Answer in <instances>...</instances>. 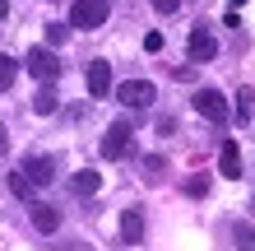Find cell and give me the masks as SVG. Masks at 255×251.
Instances as JSON below:
<instances>
[{
  "label": "cell",
  "instance_id": "obj_1",
  "mask_svg": "<svg viewBox=\"0 0 255 251\" xmlns=\"http://www.w3.org/2000/svg\"><path fill=\"white\" fill-rule=\"evenodd\" d=\"M130 154H134V126H130V121L107 126V135H102V158L121 163V158H130Z\"/></svg>",
  "mask_w": 255,
  "mask_h": 251
},
{
  "label": "cell",
  "instance_id": "obj_2",
  "mask_svg": "<svg viewBox=\"0 0 255 251\" xmlns=\"http://www.w3.org/2000/svg\"><path fill=\"white\" fill-rule=\"evenodd\" d=\"M107 14H112V0H74L70 23H74V28H84V33H93V28L107 23Z\"/></svg>",
  "mask_w": 255,
  "mask_h": 251
},
{
  "label": "cell",
  "instance_id": "obj_3",
  "mask_svg": "<svg viewBox=\"0 0 255 251\" xmlns=\"http://www.w3.org/2000/svg\"><path fill=\"white\" fill-rule=\"evenodd\" d=\"M23 65H28V75H33L37 84L61 79V61H56V51H51V47H33V51L23 56Z\"/></svg>",
  "mask_w": 255,
  "mask_h": 251
},
{
  "label": "cell",
  "instance_id": "obj_4",
  "mask_svg": "<svg viewBox=\"0 0 255 251\" xmlns=\"http://www.w3.org/2000/svg\"><path fill=\"white\" fill-rule=\"evenodd\" d=\"M190 107L200 112L204 121H214V126L228 121V98H223L218 88H195V93H190Z\"/></svg>",
  "mask_w": 255,
  "mask_h": 251
},
{
  "label": "cell",
  "instance_id": "obj_5",
  "mask_svg": "<svg viewBox=\"0 0 255 251\" xmlns=\"http://www.w3.org/2000/svg\"><path fill=\"white\" fill-rule=\"evenodd\" d=\"M153 98H158V88L148 84V79H126V84H116V102L121 107H153Z\"/></svg>",
  "mask_w": 255,
  "mask_h": 251
},
{
  "label": "cell",
  "instance_id": "obj_6",
  "mask_svg": "<svg viewBox=\"0 0 255 251\" xmlns=\"http://www.w3.org/2000/svg\"><path fill=\"white\" fill-rule=\"evenodd\" d=\"M218 56V37L209 33V28H195V33L186 37V61L190 65H209Z\"/></svg>",
  "mask_w": 255,
  "mask_h": 251
},
{
  "label": "cell",
  "instance_id": "obj_7",
  "mask_svg": "<svg viewBox=\"0 0 255 251\" xmlns=\"http://www.w3.org/2000/svg\"><path fill=\"white\" fill-rule=\"evenodd\" d=\"M23 177H28L33 186H51V182H56V158H51V154H28V158H23Z\"/></svg>",
  "mask_w": 255,
  "mask_h": 251
},
{
  "label": "cell",
  "instance_id": "obj_8",
  "mask_svg": "<svg viewBox=\"0 0 255 251\" xmlns=\"http://www.w3.org/2000/svg\"><path fill=\"white\" fill-rule=\"evenodd\" d=\"M28 224H33L37 233H56V228H61V210L47 205V200H33V205H28Z\"/></svg>",
  "mask_w": 255,
  "mask_h": 251
},
{
  "label": "cell",
  "instance_id": "obj_9",
  "mask_svg": "<svg viewBox=\"0 0 255 251\" xmlns=\"http://www.w3.org/2000/svg\"><path fill=\"white\" fill-rule=\"evenodd\" d=\"M84 79H88V93L93 98H107L112 93V61H88Z\"/></svg>",
  "mask_w": 255,
  "mask_h": 251
},
{
  "label": "cell",
  "instance_id": "obj_10",
  "mask_svg": "<svg viewBox=\"0 0 255 251\" xmlns=\"http://www.w3.org/2000/svg\"><path fill=\"white\" fill-rule=\"evenodd\" d=\"M121 238H126L130 247L144 242V210H139V205H130V210L121 214Z\"/></svg>",
  "mask_w": 255,
  "mask_h": 251
},
{
  "label": "cell",
  "instance_id": "obj_11",
  "mask_svg": "<svg viewBox=\"0 0 255 251\" xmlns=\"http://www.w3.org/2000/svg\"><path fill=\"white\" fill-rule=\"evenodd\" d=\"M218 172L228 177V182H237V177H242V149H237V140H228L218 149Z\"/></svg>",
  "mask_w": 255,
  "mask_h": 251
},
{
  "label": "cell",
  "instance_id": "obj_12",
  "mask_svg": "<svg viewBox=\"0 0 255 251\" xmlns=\"http://www.w3.org/2000/svg\"><path fill=\"white\" fill-rule=\"evenodd\" d=\"M70 191H74V196H98V191H102V172L79 168V172L70 177Z\"/></svg>",
  "mask_w": 255,
  "mask_h": 251
},
{
  "label": "cell",
  "instance_id": "obj_13",
  "mask_svg": "<svg viewBox=\"0 0 255 251\" xmlns=\"http://www.w3.org/2000/svg\"><path fill=\"white\" fill-rule=\"evenodd\" d=\"M56 107H61V98H56V88H51V84H42L37 93H33V112H37V116H51Z\"/></svg>",
  "mask_w": 255,
  "mask_h": 251
},
{
  "label": "cell",
  "instance_id": "obj_14",
  "mask_svg": "<svg viewBox=\"0 0 255 251\" xmlns=\"http://www.w3.org/2000/svg\"><path fill=\"white\" fill-rule=\"evenodd\" d=\"M162 172H167V158H162V154H148L144 163H139V177H144L148 186H158V182H162Z\"/></svg>",
  "mask_w": 255,
  "mask_h": 251
},
{
  "label": "cell",
  "instance_id": "obj_15",
  "mask_svg": "<svg viewBox=\"0 0 255 251\" xmlns=\"http://www.w3.org/2000/svg\"><path fill=\"white\" fill-rule=\"evenodd\" d=\"M232 116H237V121H251V116H255V88H237Z\"/></svg>",
  "mask_w": 255,
  "mask_h": 251
},
{
  "label": "cell",
  "instance_id": "obj_16",
  "mask_svg": "<svg viewBox=\"0 0 255 251\" xmlns=\"http://www.w3.org/2000/svg\"><path fill=\"white\" fill-rule=\"evenodd\" d=\"M14 79H19V61L14 56H0V93H9Z\"/></svg>",
  "mask_w": 255,
  "mask_h": 251
},
{
  "label": "cell",
  "instance_id": "obj_17",
  "mask_svg": "<svg viewBox=\"0 0 255 251\" xmlns=\"http://www.w3.org/2000/svg\"><path fill=\"white\" fill-rule=\"evenodd\" d=\"M232 242L242 251H255V224H232Z\"/></svg>",
  "mask_w": 255,
  "mask_h": 251
},
{
  "label": "cell",
  "instance_id": "obj_18",
  "mask_svg": "<svg viewBox=\"0 0 255 251\" xmlns=\"http://www.w3.org/2000/svg\"><path fill=\"white\" fill-rule=\"evenodd\" d=\"M9 191H14L19 200H33V191H37V186L28 182V177H23V168H19V172H9Z\"/></svg>",
  "mask_w": 255,
  "mask_h": 251
},
{
  "label": "cell",
  "instance_id": "obj_19",
  "mask_svg": "<svg viewBox=\"0 0 255 251\" xmlns=\"http://www.w3.org/2000/svg\"><path fill=\"white\" fill-rule=\"evenodd\" d=\"M65 37H70V23H47V42L51 47H61Z\"/></svg>",
  "mask_w": 255,
  "mask_h": 251
},
{
  "label": "cell",
  "instance_id": "obj_20",
  "mask_svg": "<svg viewBox=\"0 0 255 251\" xmlns=\"http://www.w3.org/2000/svg\"><path fill=\"white\" fill-rule=\"evenodd\" d=\"M186 196H209V177H190V182H186Z\"/></svg>",
  "mask_w": 255,
  "mask_h": 251
},
{
  "label": "cell",
  "instance_id": "obj_21",
  "mask_svg": "<svg viewBox=\"0 0 255 251\" xmlns=\"http://www.w3.org/2000/svg\"><path fill=\"white\" fill-rule=\"evenodd\" d=\"M144 51H148V56L162 51V33H158V28H153V33H144Z\"/></svg>",
  "mask_w": 255,
  "mask_h": 251
},
{
  "label": "cell",
  "instance_id": "obj_22",
  "mask_svg": "<svg viewBox=\"0 0 255 251\" xmlns=\"http://www.w3.org/2000/svg\"><path fill=\"white\" fill-rule=\"evenodd\" d=\"M153 9L158 14H176V9H181V0H153Z\"/></svg>",
  "mask_w": 255,
  "mask_h": 251
},
{
  "label": "cell",
  "instance_id": "obj_23",
  "mask_svg": "<svg viewBox=\"0 0 255 251\" xmlns=\"http://www.w3.org/2000/svg\"><path fill=\"white\" fill-rule=\"evenodd\" d=\"M5 149H9V130H5V121H0V158H5Z\"/></svg>",
  "mask_w": 255,
  "mask_h": 251
},
{
  "label": "cell",
  "instance_id": "obj_24",
  "mask_svg": "<svg viewBox=\"0 0 255 251\" xmlns=\"http://www.w3.org/2000/svg\"><path fill=\"white\" fill-rule=\"evenodd\" d=\"M5 14H9V0H0V19H5Z\"/></svg>",
  "mask_w": 255,
  "mask_h": 251
}]
</instances>
